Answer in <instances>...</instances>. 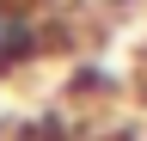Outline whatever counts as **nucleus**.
Wrapping results in <instances>:
<instances>
[{
    "mask_svg": "<svg viewBox=\"0 0 147 141\" xmlns=\"http://www.w3.org/2000/svg\"><path fill=\"white\" fill-rule=\"evenodd\" d=\"M49 49V19L31 0H0V74H18Z\"/></svg>",
    "mask_w": 147,
    "mask_h": 141,
    "instance_id": "obj_1",
    "label": "nucleus"
},
{
    "mask_svg": "<svg viewBox=\"0 0 147 141\" xmlns=\"http://www.w3.org/2000/svg\"><path fill=\"white\" fill-rule=\"evenodd\" d=\"M12 141H67L55 123H43V129H25V135H12Z\"/></svg>",
    "mask_w": 147,
    "mask_h": 141,
    "instance_id": "obj_2",
    "label": "nucleus"
},
{
    "mask_svg": "<svg viewBox=\"0 0 147 141\" xmlns=\"http://www.w3.org/2000/svg\"><path fill=\"white\" fill-rule=\"evenodd\" d=\"M98 6H147V0H98Z\"/></svg>",
    "mask_w": 147,
    "mask_h": 141,
    "instance_id": "obj_3",
    "label": "nucleus"
},
{
    "mask_svg": "<svg viewBox=\"0 0 147 141\" xmlns=\"http://www.w3.org/2000/svg\"><path fill=\"white\" fill-rule=\"evenodd\" d=\"M31 6H49V0H31Z\"/></svg>",
    "mask_w": 147,
    "mask_h": 141,
    "instance_id": "obj_4",
    "label": "nucleus"
}]
</instances>
